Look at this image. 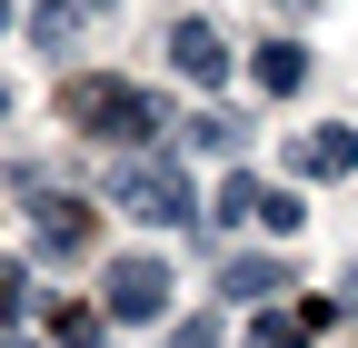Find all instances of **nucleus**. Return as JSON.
<instances>
[{"mask_svg":"<svg viewBox=\"0 0 358 348\" xmlns=\"http://www.w3.org/2000/svg\"><path fill=\"white\" fill-rule=\"evenodd\" d=\"M110 209H129L140 229H189V219H209L179 159H129V169H110Z\"/></svg>","mask_w":358,"mask_h":348,"instance_id":"f257e3e1","label":"nucleus"},{"mask_svg":"<svg viewBox=\"0 0 358 348\" xmlns=\"http://www.w3.org/2000/svg\"><path fill=\"white\" fill-rule=\"evenodd\" d=\"M70 119L100 129L110 150H150V129H159L150 90H129V80H80V90H70Z\"/></svg>","mask_w":358,"mask_h":348,"instance_id":"f03ea898","label":"nucleus"},{"mask_svg":"<svg viewBox=\"0 0 358 348\" xmlns=\"http://www.w3.org/2000/svg\"><path fill=\"white\" fill-rule=\"evenodd\" d=\"M100 298H110V319H169V259L150 249H129L100 269Z\"/></svg>","mask_w":358,"mask_h":348,"instance_id":"7ed1b4c3","label":"nucleus"},{"mask_svg":"<svg viewBox=\"0 0 358 348\" xmlns=\"http://www.w3.org/2000/svg\"><path fill=\"white\" fill-rule=\"evenodd\" d=\"M159 50H169V70H179V80H199V90H229V40H219L209 20H169Z\"/></svg>","mask_w":358,"mask_h":348,"instance_id":"20e7f679","label":"nucleus"},{"mask_svg":"<svg viewBox=\"0 0 358 348\" xmlns=\"http://www.w3.org/2000/svg\"><path fill=\"white\" fill-rule=\"evenodd\" d=\"M289 159H299V180H348V169H358V129H338V119H329V129H308Z\"/></svg>","mask_w":358,"mask_h":348,"instance_id":"39448f33","label":"nucleus"},{"mask_svg":"<svg viewBox=\"0 0 358 348\" xmlns=\"http://www.w3.org/2000/svg\"><path fill=\"white\" fill-rule=\"evenodd\" d=\"M30 239L50 249V259H70V249H90V219H80V199H40V209H30Z\"/></svg>","mask_w":358,"mask_h":348,"instance_id":"423d86ee","label":"nucleus"},{"mask_svg":"<svg viewBox=\"0 0 358 348\" xmlns=\"http://www.w3.org/2000/svg\"><path fill=\"white\" fill-rule=\"evenodd\" d=\"M219 289H229L239 309H268V298L289 289V269H279V259H229V269H219Z\"/></svg>","mask_w":358,"mask_h":348,"instance_id":"0eeeda50","label":"nucleus"},{"mask_svg":"<svg viewBox=\"0 0 358 348\" xmlns=\"http://www.w3.org/2000/svg\"><path fill=\"white\" fill-rule=\"evenodd\" d=\"M249 70H259V90H279V100L308 90V50H299V40H259V60H249Z\"/></svg>","mask_w":358,"mask_h":348,"instance_id":"6e6552de","label":"nucleus"},{"mask_svg":"<svg viewBox=\"0 0 358 348\" xmlns=\"http://www.w3.org/2000/svg\"><path fill=\"white\" fill-rule=\"evenodd\" d=\"M179 140H189L199 159H229V150H239V119H229V110H189V119H179Z\"/></svg>","mask_w":358,"mask_h":348,"instance_id":"1a4fd4ad","label":"nucleus"},{"mask_svg":"<svg viewBox=\"0 0 358 348\" xmlns=\"http://www.w3.org/2000/svg\"><path fill=\"white\" fill-rule=\"evenodd\" d=\"M299 219H308V199H299V189H259V229H268V239H289Z\"/></svg>","mask_w":358,"mask_h":348,"instance_id":"9d476101","label":"nucleus"},{"mask_svg":"<svg viewBox=\"0 0 358 348\" xmlns=\"http://www.w3.org/2000/svg\"><path fill=\"white\" fill-rule=\"evenodd\" d=\"M30 30H40V50H70V40H80V10H70V0H50Z\"/></svg>","mask_w":358,"mask_h":348,"instance_id":"9b49d317","label":"nucleus"},{"mask_svg":"<svg viewBox=\"0 0 358 348\" xmlns=\"http://www.w3.org/2000/svg\"><path fill=\"white\" fill-rule=\"evenodd\" d=\"M0 319H30V269L20 259H0Z\"/></svg>","mask_w":358,"mask_h":348,"instance_id":"f8f14e48","label":"nucleus"},{"mask_svg":"<svg viewBox=\"0 0 358 348\" xmlns=\"http://www.w3.org/2000/svg\"><path fill=\"white\" fill-rule=\"evenodd\" d=\"M249 348H299V319H279V309H259V319H249Z\"/></svg>","mask_w":358,"mask_h":348,"instance_id":"ddd939ff","label":"nucleus"},{"mask_svg":"<svg viewBox=\"0 0 358 348\" xmlns=\"http://www.w3.org/2000/svg\"><path fill=\"white\" fill-rule=\"evenodd\" d=\"M169 348H219V328H209V319H179V328H169Z\"/></svg>","mask_w":358,"mask_h":348,"instance_id":"4468645a","label":"nucleus"},{"mask_svg":"<svg viewBox=\"0 0 358 348\" xmlns=\"http://www.w3.org/2000/svg\"><path fill=\"white\" fill-rule=\"evenodd\" d=\"M70 348H110V338H100V328H90V319H70Z\"/></svg>","mask_w":358,"mask_h":348,"instance_id":"2eb2a0df","label":"nucleus"},{"mask_svg":"<svg viewBox=\"0 0 358 348\" xmlns=\"http://www.w3.org/2000/svg\"><path fill=\"white\" fill-rule=\"evenodd\" d=\"M70 10H90V20H110V10H120V0H70Z\"/></svg>","mask_w":358,"mask_h":348,"instance_id":"dca6fc26","label":"nucleus"},{"mask_svg":"<svg viewBox=\"0 0 358 348\" xmlns=\"http://www.w3.org/2000/svg\"><path fill=\"white\" fill-rule=\"evenodd\" d=\"M279 10H319V0H279Z\"/></svg>","mask_w":358,"mask_h":348,"instance_id":"f3484780","label":"nucleus"},{"mask_svg":"<svg viewBox=\"0 0 358 348\" xmlns=\"http://www.w3.org/2000/svg\"><path fill=\"white\" fill-rule=\"evenodd\" d=\"M10 10H20V0H0V30H10Z\"/></svg>","mask_w":358,"mask_h":348,"instance_id":"a211bd4d","label":"nucleus"},{"mask_svg":"<svg viewBox=\"0 0 358 348\" xmlns=\"http://www.w3.org/2000/svg\"><path fill=\"white\" fill-rule=\"evenodd\" d=\"M0 119H10V80H0Z\"/></svg>","mask_w":358,"mask_h":348,"instance_id":"6ab92c4d","label":"nucleus"},{"mask_svg":"<svg viewBox=\"0 0 358 348\" xmlns=\"http://www.w3.org/2000/svg\"><path fill=\"white\" fill-rule=\"evenodd\" d=\"M0 348H30V338H0Z\"/></svg>","mask_w":358,"mask_h":348,"instance_id":"aec40b11","label":"nucleus"}]
</instances>
